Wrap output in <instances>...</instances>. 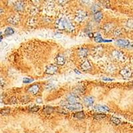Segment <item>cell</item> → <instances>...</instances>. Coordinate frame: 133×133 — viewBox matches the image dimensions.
Returning a JSON list of instances; mask_svg holds the SVG:
<instances>
[{"label":"cell","mask_w":133,"mask_h":133,"mask_svg":"<svg viewBox=\"0 0 133 133\" xmlns=\"http://www.w3.org/2000/svg\"><path fill=\"white\" fill-rule=\"evenodd\" d=\"M95 110L99 112H108L110 110L109 107H108L106 105H102V104H97L94 107Z\"/></svg>","instance_id":"cell-7"},{"label":"cell","mask_w":133,"mask_h":133,"mask_svg":"<svg viewBox=\"0 0 133 133\" xmlns=\"http://www.w3.org/2000/svg\"><path fill=\"white\" fill-rule=\"evenodd\" d=\"M5 83H6V81H5V80L4 79V78L0 77V86L3 87L5 85Z\"/></svg>","instance_id":"cell-31"},{"label":"cell","mask_w":133,"mask_h":133,"mask_svg":"<svg viewBox=\"0 0 133 133\" xmlns=\"http://www.w3.org/2000/svg\"><path fill=\"white\" fill-rule=\"evenodd\" d=\"M55 62L57 65H63L65 63V57L61 55H59L55 58Z\"/></svg>","instance_id":"cell-11"},{"label":"cell","mask_w":133,"mask_h":133,"mask_svg":"<svg viewBox=\"0 0 133 133\" xmlns=\"http://www.w3.org/2000/svg\"><path fill=\"white\" fill-rule=\"evenodd\" d=\"M115 28V25L112 23H107L103 27V29L106 32H110L112 30H113Z\"/></svg>","instance_id":"cell-18"},{"label":"cell","mask_w":133,"mask_h":133,"mask_svg":"<svg viewBox=\"0 0 133 133\" xmlns=\"http://www.w3.org/2000/svg\"><path fill=\"white\" fill-rule=\"evenodd\" d=\"M66 100L69 103H79L80 101V98L77 95L75 94H70L66 97Z\"/></svg>","instance_id":"cell-5"},{"label":"cell","mask_w":133,"mask_h":133,"mask_svg":"<svg viewBox=\"0 0 133 133\" xmlns=\"http://www.w3.org/2000/svg\"><path fill=\"white\" fill-rule=\"evenodd\" d=\"M89 54V50L86 48H81L79 51V56L80 57L85 58Z\"/></svg>","instance_id":"cell-14"},{"label":"cell","mask_w":133,"mask_h":133,"mask_svg":"<svg viewBox=\"0 0 133 133\" xmlns=\"http://www.w3.org/2000/svg\"><path fill=\"white\" fill-rule=\"evenodd\" d=\"M14 33H15V31H14V29H13L12 27H8L5 29V35H6L7 36L14 35Z\"/></svg>","instance_id":"cell-22"},{"label":"cell","mask_w":133,"mask_h":133,"mask_svg":"<svg viewBox=\"0 0 133 133\" xmlns=\"http://www.w3.org/2000/svg\"><path fill=\"white\" fill-rule=\"evenodd\" d=\"M85 113L83 111H79V112L75 114V117L78 118V119H83V118H85Z\"/></svg>","instance_id":"cell-23"},{"label":"cell","mask_w":133,"mask_h":133,"mask_svg":"<svg viewBox=\"0 0 133 133\" xmlns=\"http://www.w3.org/2000/svg\"><path fill=\"white\" fill-rule=\"evenodd\" d=\"M55 110L54 108L51 107H45L43 109V112L47 115H50V114L53 113V111Z\"/></svg>","instance_id":"cell-20"},{"label":"cell","mask_w":133,"mask_h":133,"mask_svg":"<svg viewBox=\"0 0 133 133\" xmlns=\"http://www.w3.org/2000/svg\"><path fill=\"white\" fill-rule=\"evenodd\" d=\"M3 39V35H2V33H0V42Z\"/></svg>","instance_id":"cell-35"},{"label":"cell","mask_w":133,"mask_h":133,"mask_svg":"<svg viewBox=\"0 0 133 133\" xmlns=\"http://www.w3.org/2000/svg\"><path fill=\"white\" fill-rule=\"evenodd\" d=\"M25 4L23 2H17L15 5V9L17 11H22L24 9Z\"/></svg>","instance_id":"cell-17"},{"label":"cell","mask_w":133,"mask_h":133,"mask_svg":"<svg viewBox=\"0 0 133 133\" xmlns=\"http://www.w3.org/2000/svg\"><path fill=\"white\" fill-rule=\"evenodd\" d=\"M100 9V7L97 4H95L92 5V8H91V11H92V12L94 14H96V13L98 12V11Z\"/></svg>","instance_id":"cell-25"},{"label":"cell","mask_w":133,"mask_h":133,"mask_svg":"<svg viewBox=\"0 0 133 133\" xmlns=\"http://www.w3.org/2000/svg\"><path fill=\"white\" fill-rule=\"evenodd\" d=\"M116 44L121 47H127L130 44V42L126 39H118L116 41Z\"/></svg>","instance_id":"cell-16"},{"label":"cell","mask_w":133,"mask_h":133,"mask_svg":"<svg viewBox=\"0 0 133 133\" xmlns=\"http://www.w3.org/2000/svg\"><path fill=\"white\" fill-rule=\"evenodd\" d=\"M65 108L70 110H81L83 109V105L80 103H69L65 104Z\"/></svg>","instance_id":"cell-2"},{"label":"cell","mask_w":133,"mask_h":133,"mask_svg":"<svg viewBox=\"0 0 133 133\" xmlns=\"http://www.w3.org/2000/svg\"><path fill=\"white\" fill-rule=\"evenodd\" d=\"M58 66L55 65H50L46 67L45 73L49 75H54L57 72Z\"/></svg>","instance_id":"cell-4"},{"label":"cell","mask_w":133,"mask_h":133,"mask_svg":"<svg viewBox=\"0 0 133 133\" xmlns=\"http://www.w3.org/2000/svg\"><path fill=\"white\" fill-rule=\"evenodd\" d=\"M94 39H95V41L96 42H98V43H103V42L108 43V42H111V41H112V40H107V39H103L101 35H100L99 33L95 35V36H94Z\"/></svg>","instance_id":"cell-13"},{"label":"cell","mask_w":133,"mask_h":133,"mask_svg":"<svg viewBox=\"0 0 133 133\" xmlns=\"http://www.w3.org/2000/svg\"><path fill=\"white\" fill-rule=\"evenodd\" d=\"M37 103H42V100H41V98H38L37 99Z\"/></svg>","instance_id":"cell-34"},{"label":"cell","mask_w":133,"mask_h":133,"mask_svg":"<svg viewBox=\"0 0 133 133\" xmlns=\"http://www.w3.org/2000/svg\"><path fill=\"white\" fill-rule=\"evenodd\" d=\"M29 100H30V98H29V97H27V96H24L23 98H21V101H22V103H27V102H29Z\"/></svg>","instance_id":"cell-29"},{"label":"cell","mask_w":133,"mask_h":133,"mask_svg":"<svg viewBox=\"0 0 133 133\" xmlns=\"http://www.w3.org/2000/svg\"><path fill=\"white\" fill-rule=\"evenodd\" d=\"M120 74L124 78H130L132 76V73L129 69H123L120 71Z\"/></svg>","instance_id":"cell-6"},{"label":"cell","mask_w":133,"mask_h":133,"mask_svg":"<svg viewBox=\"0 0 133 133\" xmlns=\"http://www.w3.org/2000/svg\"><path fill=\"white\" fill-rule=\"evenodd\" d=\"M10 112V109H3L0 111V114L2 115H7Z\"/></svg>","instance_id":"cell-27"},{"label":"cell","mask_w":133,"mask_h":133,"mask_svg":"<svg viewBox=\"0 0 133 133\" xmlns=\"http://www.w3.org/2000/svg\"><path fill=\"white\" fill-rule=\"evenodd\" d=\"M102 79H103V81H114L113 79H111V78H110V77H103Z\"/></svg>","instance_id":"cell-32"},{"label":"cell","mask_w":133,"mask_h":133,"mask_svg":"<svg viewBox=\"0 0 133 133\" xmlns=\"http://www.w3.org/2000/svg\"><path fill=\"white\" fill-rule=\"evenodd\" d=\"M107 117V115H104V114H96L95 116H94V118L95 120H103L104 118H105Z\"/></svg>","instance_id":"cell-21"},{"label":"cell","mask_w":133,"mask_h":133,"mask_svg":"<svg viewBox=\"0 0 133 133\" xmlns=\"http://www.w3.org/2000/svg\"><path fill=\"white\" fill-rule=\"evenodd\" d=\"M83 101H84V103L86 104L87 106L91 107L92 106L94 102H95V98L93 97H91V96H87V97L84 98Z\"/></svg>","instance_id":"cell-8"},{"label":"cell","mask_w":133,"mask_h":133,"mask_svg":"<svg viewBox=\"0 0 133 133\" xmlns=\"http://www.w3.org/2000/svg\"><path fill=\"white\" fill-rule=\"evenodd\" d=\"M110 121H112V123L115 124H116V125H118V124H121V120L118 118H117V117H115V116H112V117L110 118Z\"/></svg>","instance_id":"cell-24"},{"label":"cell","mask_w":133,"mask_h":133,"mask_svg":"<svg viewBox=\"0 0 133 133\" xmlns=\"http://www.w3.org/2000/svg\"><path fill=\"white\" fill-rule=\"evenodd\" d=\"M39 85H37V84L32 85L28 89V91L30 93H31L32 95H36L39 92Z\"/></svg>","instance_id":"cell-10"},{"label":"cell","mask_w":133,"mask_h":133,"mask_svg":"<svg viewBox=\"0 0 133 133\" xmlns=\"http://www.w3.org/2000/svg\"><path fill=\"white\" fill-rule=\"evenodd\" d=\"M114 33H115V36H118V35H120L121 33H122V30H121V29H119V28H118V29H116L115 30Z\"/></svg>","instance_id":"cell-30"},{"label":"cell","mask_w":133,"mask_h":133,"mask_svg":"<svg viewBox=\"0 0 133 133\" xmlns=\"http://www.w3.org/2000/svg\"><path fill=\"white\" fill-rule=\"evenodd\" d=\"M112 55H113L114 57H115L116 59H118V60L124 61V59H125V57H124L125 55L123 53L118 51L117 50H115V51H113Z\"/></svg>","instance_id":"cell-9"},{"label":"cell","mask_w":133,"mask_h":133,"mask_svg":"<svg viewBox=\"0 0 133 133\" xmlns=\"http://www.w3.org/2000/svg\"><path fill=\"white\" fill-rule=\"evenodd\" d=\"M17 103V98H15V97H14V98H11L10 99L11 104H16Z\"/></svg>","instance_id":"cell-33"},{"label":"cell","mask_w":133,"mask_h":133,"mask_svg":"<svg viewBox=\"0 0 133 133\" xmlns=\"http://www.w3.org/2000/svg\"><path fill=\"white\" fill-rule=\"evenodd\" d=\"M94 19H95V21H97V23L100 22L102 20V19H103V14H102V13L98 11V12L94 14Z\"/></svg>","instance_id":"cell-19"},{"label":"cell","mask_w":133,"mask_h":133,"mask_svg":"<svg viewBox=\"0 0 133 133\" xmlns=\"http://www.w3.org/2000/svg\"><path fill=\"white\" fill-rule=\"evenodd\" d=\"M33 79H31V78H27V77H25V78H24L23 80V82L24 83H31V82L33 81Z\"/></svg>","instance_id":"cell-28"},{"label":"cell","mask_w":133,"mask_h":133,"mask_svg":"<svg viewBox=\"0 0 133 133\" xmlns=\"http://www.w3.org/2000/svg\"><path fill=\"white\" fill-rule=\"evenodd\" d=\"M3 13V10L2 9H1V8H0V15H2Z\"/></svg>","instance_id":"cell-36"},{"label":"cell","mask_w":133,"mask_h":133,"mask_svg":"<svg viewBox=\"0 0 133 133\" xmlns=\"http://www.w3.org/2000/svg\"><path fill=\"white\" fill-rule=\"evenodd\" d=\"M20 20V17L17 15H14V16L10 17L9 19H8V21L9 23H11L13 25H17L19 23V21Z\"/></svg>","instance_id":"cell-12"},{"label":"cell","mask_w":133,"mask_h":133,"mask_svg":"<svg viewBox=\"0 0 133 133\" xmlns=\"http://www.w3.org/2000/svg\"><path fill=\"white\" fill-rule=\"evenodd\" d=\"M39 109H40L39 107L35 105V106L31 107L29 108V110L31 111V112H37L38 110H39Z\"/></svg>","instance_id":"cell-26"},{"label":"cell","mask_w":133,"mask_h":133,"mask_svg":"<svg viewBox=\"0 0 133 133\" xmlns=\"http://www.w3.org/2000/svg\"><path fill=\"white\" fill-rule=\"evenodd\" d=\"M87 16V14L85 11H77V14H76L75 20L77 22L81 23V22L83 21L86 19Z\"/></svg>","instance_id":"cell-3"},{"label":"cell","mask_w":133,"mask_h":133,"mask_svg":"<svg viewBox=\"0 0 133 133\" xmlns=\"http://www.w3.org/2000/svg\"><path fill=\"white\" fill-rule=\"evenodd\" d=\"M75 71H76V73H78V74H80V73H79V71H77V70H75Z\"/></svg>","instance_id":"cell-37"},{"label":"cell","mask_w":133,"mask_h":133,"mask_svg":"<svg viewBox=\"0 0 133 133\" xmlns=\"http://www.w3.org/2000/svg\"><path fill=\"white\" fill-rule=\"evenodd\" d=\"M57 26L61 30H66L71 31L74 29V26H73V23H71L68 19L65 18V17L58 20L57 23Z\"/></svg>","instance_id":"cell-1"},{"label":"cell","mask_w":133,"mask_h":133,"mask_svg":"<svg viewBox=\"0 0 133 133\" xmlns=\"http://www.w3.org/2000/svg\"><path fill=\"white\" fill-rule=\"evenodd\" d=\"M81 69L83 71H88V70H89L90 69H91V65H90L89 61L88 60L85 61L81 64Z\"/></svg>","instance_id":"cell-15"}]
</instances>
